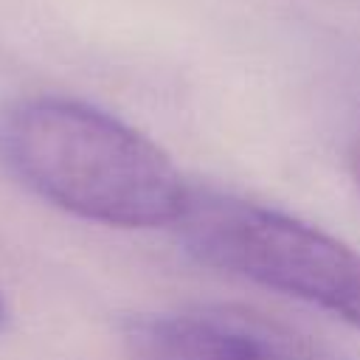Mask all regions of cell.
<instances>
[{"mask_svg":"<svg viewBox=\"0 0 360 360\" xmlns=\"http://www.w3.org/2000/svg\"><path fill=\"white\" fill-rule=\"evenodd\" d=\"M6 321H8V307H6V298L0 292V332L6 329Z\"/></svg>","mask_w":360,"mask_h":360,"instance_id":"4","label":"cell"},{"mask_svg":"<svg viewBox=\"0 0 360 360\" xmlns=\"http://www.w3.org/2000/svg\"><path fill=\"white\" fill-rule=\"evenodd\" d=\"M174 228L200 264L298 298L360 329V253L326 231L262 202L194 186Z\"/></svg>","mask_w":360,"mask_h":360,"instance_id":"2","label":"cell"},{"mask_svg":"<svg viewBox=\"0 0 360 360\" xmlns=\"http://www.w3.org/2000/svg\"><path fill=\"white\" fill-rule=\"evenodd\" d=\"M135 360H304L262 326L219 312H152L124 326Z\"/></svg>","mask_w":360,"mask_h":360,"instance_id":"3","label":"cell"},{"mask_svg":"<svg viewBox=\"0 0 360 360\" xmlns=\"http://www.w3.org/2000/svg\"><path fill=\"white\" fill-rule=\"evenodd\" d=\"M354 166H357V186H360V149H357V158H354Z\"/></svg>","mask_w":360,"mask_h":360,"instance_id":"5","label":"cell"},{"mask_svg":"<svg viewBox=\"0 0 360 360\" xmlns=\"http://www.w3.org/2000/svg\"><path fill=\"white\" fill-rule=\"evenodd\" d=\"M0 160L45 202L112 228L174 225L191 191L152 138L65 96L11 104L0 115Z\"/></svg>","mask_w":360,"mask_h":360,"instance_id":"1","label":"cell"}]
</instances>
